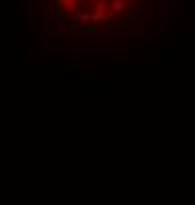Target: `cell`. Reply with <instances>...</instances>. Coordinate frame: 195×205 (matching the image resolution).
I'll return each mask as SVG.
<instances>
[{
	"label": "cell",
	"instance_id": "6da1fadb",
	"mask_svg": "<svg viewBox=\"0 0 195 205\" xmlns=\"http://www.w3.org/2000/svg\"><path fill=\"white\" fill-rule=\"evenodd\" d=\"M162 0H46L47 26L61 40L138 34Z\"/></svg>",
	"mask_w": 195,
	"mask_h": 205
}]
</instances>
